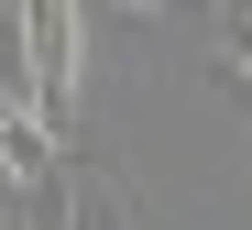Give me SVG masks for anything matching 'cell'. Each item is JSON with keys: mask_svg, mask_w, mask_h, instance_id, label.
Returning <instances> with one entry per match:
<instances>
[{"mask_svg": "<svg viewBox=\"0 0 252 230\" xmlns=\"http://www.w3.org/2000/svg\"><path fill=\"white\" fill-rule=\"evenodd\" d=\"M22 33V110L33 121H77V88H88V22L66 11V0H33V11H11Z\"/></svg>", "mask_w": 252, "mask_h": 230, "instance_id": "6da1fadb", "label": "cell"}, {"mask_svg": "<svg viewBox=\"0 0 252 230\" xmlns=\"http://www.w3.org/2000/svg\"><path fill=\"white\" fill-rule=\"evenodd\" d=\"M0 230H11V219H0Z\"/></svg>", "mask_w": 252, "mask_h": 230, "instance_id": "3957f363", "label": "cell"}, {"mask_svg": "<svg viewBox=\"0 0 252 230\" xmlns=\"http://www.w3.org/2000/svg\"><path fill=\"white\" fill-rule=\"evenodd\" d=\"M0 175H11V187H33V197L55 187V131L33 121V110L11 99V88H0Z\"/></svg>", "mask_w": 252, "mask_h": 230, "instance_id": "7a4b0ae2", "label": "cell"}]
</instances>
